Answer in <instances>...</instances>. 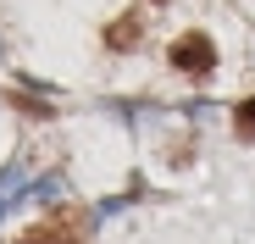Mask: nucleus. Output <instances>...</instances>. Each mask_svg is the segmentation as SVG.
Instances as JSON below:
<instances>
[{"label":"nucleus","instance_id":"obj_1","mask_svg":"<svg viewBox=\"0 0 255 244\" xmlns=\"http://www.w3.org/2000/svg\"><path fill=\"white\" fill-rule=\"evenodd\" d=\"M95 222H100V211H89V206H61L45 222L22 228L11 244H89L95 239Z\"/></svg>","mask_w":255,"mask_h":244},{"label":"nucleus","instance_id":"obj_2","mask_svg":"<svg viewBox=\"0 0 255 244\" xmlns=\"http://www.w3.org/2000/svg\"><path fill=\"white\" fill-rule=\"evenodd\" d=\"M172 67L178 72H189V78H205L211 67H217V45H211L205 33H183V39H172Z\"/></svg>","mask_w":255,"mask_h":244},{"label":"nucleus","instance_id":"obj_3","mask_svg":"<svg viewBox=\"0 0 255 244\" xmlns=\"http://www.w3.org/2000/svg\"><path fill=\"white\" fill-rule=\"evenodd\" d=\"M139 33H144V17H139V11H122V17L106 22V45H111L117 56H128V50H139Z\"/></svg>","mask_w":255,"mask_h":244},{"label":"nucleus","instance_id":"obj_4","mask_svg":"<svg viewBox=\"0 0 255 244\" xmlns=\"http://www.w3.org/2000/svg\"><path fill=\"white\" fill-rule=\"evenodd\" d=\"M28 189H33V183H28V172H22V161H6V167H0V217H6Z\"/></svg>","mask_w":255,"mask_h":244},{"label":"nucleus","instance_id":"obj_5","mask_svg":"<svg viewBox=\"0 0 255 244\" xmlns=\"http://www.w3.org/2000/svg\"><path fill=\"white\" fill-rule=\"evenodd\" d=\"M233 128H239V139H255V95H244L233 106Z\"/></svg>","mask_w":255,"mask_h":244}]
</instances>
